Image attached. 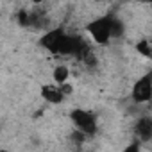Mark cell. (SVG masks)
<instances>
[{
    "label": "cell",
    "mask_w": 152,
    "mask_h": 152,
    "mask_svg": "<svg viewBox=\"0 0 152 152\" xmlns=\"http://www.w3.org/2000/svg\"><path fill=\"white\" fill-rule=\"evenodd\" d=\"M111 25H113V16H104V18H99V20L91 22L88 25V32L91 34V38L97 43L104 45L111 38Z\"/></svg>",
    "instance_id": "1"
},
{
    "label": "cell",
    "mask_w": 152,
    "mask_h": 152,
    "mask_svg": "<svg viewBox=\"0 0 152 152\" xmlns=\"http://www.w3.org/2000/svg\"><path fill=\"white\" fill-rule=\"evenodd\" d=\"M72 122L75 124L83 134H93L97 131V118L93 113L86 111V109H75L72 111Z\"/></svg>",
    "instance_id": "2"
},
{
    "label": "cell",
    "mask_w": 152,
    "mask_h": 152,
    "mask_svg": "<svg viewBox=\"0 0 152 152\" xmlns=\"http://www.w3.org/2000/svg\"><path fill=\"white\" fill-rule=\"evenodd\" d=\"M132 99L136 102H147L150 99V75L141 77L132 88Z\"/></svg>",
    "instance_id": "3"
},
{
    "label": "cell",
    "mask_w": 152,
    "mask_h": 152,
    "mask_svg": "<svg viewBox=\"0 0 152 152\" xmlns=\"http://www.w3.org/2000/svg\"><path fill=\"white\" fill-rule=\"evenodd\" d=\"M41 97L47 102H50V104H59L64 99V95L61 93V88L59 86H52V84H47V86L41 88Z\"/></svg>",
    "instance_id": "4"
},
{
    "label": "cell",
    "mask_w": 152,
    "mask_h": 152,
    "mask_svg": "<svg viewBox=\"0 0 152 152\" xmlns=\"http://www.w3.org/2000/svg\"><path fill=\"white\" fill-rule=\"evenodd\" d=\"M136 132H138V136H140L141 140H148V138L152 136V122H150V118H141V120H138V124H136Z\"/></svg>",
    "instance_id": "5"
},
{
    "label": "cell",
    "mask_w": 152,
    "mask_h": 152,
    "mask_svg": "<svg viewBox=\"0 0 152 152\" xmlns=\"http://www.w3.org/2000/svg\"><path fill=\"white\" fill-rule=\"evenodd\" d=\"M66 79H68V68L66 66H57L54 70V81L57 84H63V83H66Z\"/></svg>",
    "instance_id": "6"
},
{
    "label": "cell",
    "mask_w": 152,
    "mask_h": 152,
    "mask_svg": "<svg viewBox=\"0 0 152 152\" xmlns=\"http://www.w3.org/2000/svg\"><path fill=\"white\" fill-rule=\"evenodd\" d=\"M138 52H141V54H143V56H147V57L150 56V47H148V43H147L145 39L138 43Z\"/></svg>",
    "instance_id": "7"
},
{
    "label": "cell",
    "mask_w": 152,
    "mask_h": 152,
    "mask_svg": "<svg viewBox=\"0 0 152 152\" xmlns=\"http://www.w3.org/2000/svg\"><path fill=\"white\" fill-rule=\"evenodd\" d=\"M18 22H20V25H29V13L27 11H20L18 13Z\"/></svg>",
    "instance_id": "8"
},
{
    "label": "cell",
    "mask_w": 152,
    "mask_h": 152,
    "mask_svg": "<svg viewBox=\"0 0 152 152\" xmlns=\"http://www.w3.org/2000/svg\"><path fill=\"white\" fill-rule=\"evenodd\" d=\"M34 2H41V0H34Z\"/></svg>",
    "instance_id": "9"
}]
</instances>
